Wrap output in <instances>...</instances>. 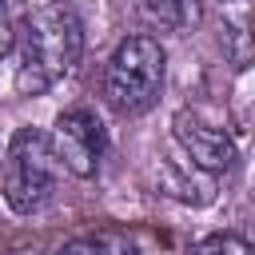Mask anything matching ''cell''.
<instances>
[{
    "label": "cell",
    "instance_id": "52a82bcc",
    "mask_svg": "<svg viewBox=\"0 0 255 255\" xmlns=\"http://www.w3.org/2000/svg\"><path fill=\"white\" fill-rule=\"evenodd\" d=\"M191 255H251V243L235 231H219V235H207L191 247Z\"/></svg>",
    "mask_w": 255,
    "mask_h": 255
},
{
    "label": "cell",
    "instance_id": "8fae6325",
    "mask_svg": "<svg viewBox=\"0 0 255 255\" xmlns=\"http://www.w3.org/2000/svg\"><path fill=\"white\" fill-rule=\"evenodd\" d=\"M12 255H36V251H12Z\"/></svg>",
    "mask_w": 255,
    "mask_h": 255
},
{
    "label": "cell",
    "instance_id": "277c9868",
    "mask_svg": "<svg viewBox=\"0 0 255 255\" xmlns=\"http://www.w3.org/2000/svg\"><path fill=\"white\" fill-rule=\"evenodd\" d=\"M52 147H56V159L60 167H68L72 175L80 179H92L100 171V159H104V147H108V131L104 124L96 120V112L88 108H68L56 116V131L48 135Z\"/></svg>",
    "mask_w": 255,
    "mask_h": 255
},
{
    "label": "cell",
    "instance_id": "8992f818",
    "mask_svg": "<svg viewBox=\"0 0 255 255\" xmlns=\"http://www.w3.org/2000/svg\"><path fill=\"white\" fill-rule=\"evenodd\" d=\"M139 8L159 28H179L187 20V0H139Z\"/></svg>",
    "mask_w": 255,
    "mask_h": 255
},
{
    "label": "cell",
    "instance_id": "9c48e42d",
    "mask_svg": "<svg viewBox=\"0 0 255 255\" xmlns=\"http://www.w3.org/2000/svg\"><path fill=\"white\" fill-rule=\"evenodd\" d=\"M60 255H116V251H112V243L104 235H80V239L64 243Z\"/></svg>",
    "mask_w": 255,
    "mask_h": 255
},
{
    "label": "cell",
    "instance_id": "3957f363",
    "mask_svg": "<svg viewBox=\"0 0 255 255\" xmlns=\"http://www.w3.org/2000/svg\"><path fill=\"white\" fill-rule=\"evenodd\" d=\"M167 56L155 36H128L116 44L104 68V100L116 116H143L163 88Z\"/></svg>",
    "mask_w": 255,
    "mask_h": 255
},
{
    "label": "cell",
    "instance_id": "6da1fadb",
    "mask_svg": "<svg viewBox=\"0 0 255 255\" xmlns=\"http://www.w3.org/2000/svg\"><path fill=\"white\" fill-rule=\"evenodd\" d=\"M20 68H16V92L40 96L56 80H64L80 56H84V24L72 4L52 0L24 16L20 24Z\"/></svg>",
    "mask_w": 255,
    "mask_h": 255
},
{
    "label": "cell",
    "instance_id": "7a4b0ae2",
    "mask_svg": "<svg viewBox=\"0 0 255 255\" xmlns=\"http://www.w3.org/2000/svg\"><path fill=\"white\" fill-rule=\"evenodd\" d=\"M60 159L40 128H20L8 139L4 167H0V195L16 215H36L56 199L60 187Z\"/></svg>",
    "mask_w": 255,
    "mask_h": 255
},
{
    "label": "cell",
    "instance_id": "30bf717a",
    "mask_svg": "<svg viewBox=\"0 0 255 255\" xmlns=\"http://www.w3.org/2000/svg\"><path fill=\"white\" fill-rule=\"evenodd\" d=\"M116 255H139V247H124V251H116Z\"/></svg>",
    "mask_w": 255,
    "mask_h": 255
},
{
    "label": "cell",
    "instance_id": "5b68a950",
    "mask_svg": "<svg viewBox=\"0 0 255 255\" xmlns=\"http://www.w3.org/2000/svg\"><path fill=\"white\" fill-rule=\"evenodd\" d=\"M171 128H175V139L187 151V159H191L195 171L219 175V171H227L235 163V139H231V131L219 128V124H211L207 116L183 108V112H175Z\"/></svg>",
    "mask_w": 255,
    "mask_h": 255
},
{
    "label": "cell",
    "instance_id": "ba28073f",
    "mask_svg": "<svg viewBox=\"0 0 255 255\" xmlns=\"http://www.w3.org/2000/svg\"><path fill=\"white\" fill-rule=\"evenodd\" d=\"M20 24H24V0H0V56L16 48Z\"/></svg>",
    "mask_w": 255,
    "mask_h": 255
}]
</instances>
